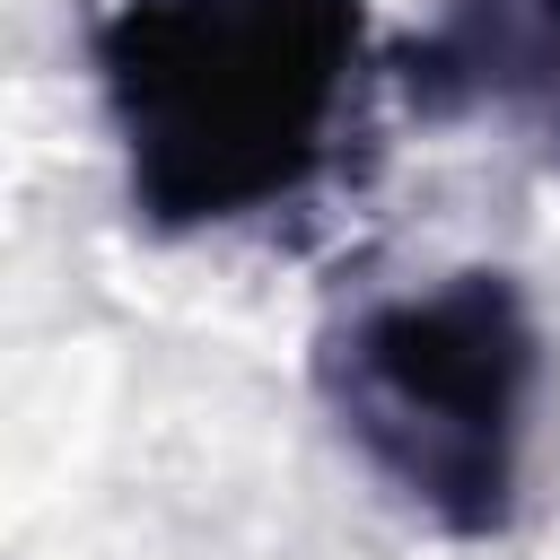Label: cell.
Returning <instances> with one entry per match:
<instances>
[{
  "instance_id": "6da1fadb",
  "label": "cell",
  "mask_w": 560,
  "mask_h": 560,
  "mask_svg": "<svg viewBox=\"0 0 560 560\" xmlns=\"http://www.w3.org/2000/svg\"><path fill=\"white\" fill-rule=\"evenodd\" d=\"M88 70L140 228H262L306 210L359 131L368 0H105Z\"/></svg>"
},
{
  "instance_id": "3957f363",
  "label": "cell",
  "mask_w": 560,
  "mask_h": 560,
  "mask_svg": "<svg viewBox=\"0 0 560 560\" xmlns=\"http://www.w3.org/2000/svg\"><path fill=\"white\" fill-rule=\"evenodd\" d=\"M385 88L429 131L490 122L560 166V0H438L385 52Z\"/></svg>"
},
{
  "instance_id": "7a4b0ae2",
  "label": "cell",
  "mask_w": 560,
  "mask_h": 560,
  "mask_svg": "<svg viewBox=\"0 0 560 560\" xmlns=\"http://www.w3.org/2000/svg\"><path fill=\"white\" fill-rule=\"evenodd\" d=\"M542 324L516 271L464 262L350 306L315 341V394L368 481L446 542H499L525 516L542 420Z\"/></svg>"
}]
</instances>
